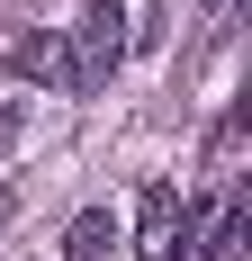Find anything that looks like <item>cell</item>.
Wrapping results in <instances>:
<instances>
[{"label": "cell", "mask_w": 252, "mask_h": 261, "mask_svg": "<svg viewBox=\"0 0 252 261\" xmlns=\"http://www.w3.org/2000/svg\"><path fill=\"white\" fill-rule=\"evenodd\" d=\"M63 63H72V99H99V90H108V72L126 63V9H117V0H90V9L72 18Z\"/></svg>", "instance_id": "obj_1"}, {"label": "cell", "mask_w": 252, "mask_h": 261, "mask_svg": "<svg viewBox=\"0 0 252 261\" xmlns=\"http://www.w3.org/2000/svg\"><path fill=\"white\" fill-rule=\"evenodd\" d=\"M18 81H45V90H72V63H63V36H9V54H0Z\"/></svg>", "instance_id": "obj_4"}, {"label": "cell", "mask_w": 252, "mask_h": 261, "mask_svg": "<svg viewBox=\"0 0 252 261\" xmlns=\"http://www.w3.org/2000/svg\"><path fill=\"white\" fill-rule=\"evenodd\" d=\"M9 144H18V108H0V153H9Z\"/></svg>", "instance_id": "obj_7"}, {"label": "cell", "mask_w": 252, "mask_h": 261, "mask_svg": "<svg viewBox=\"0 0 252 261\" xmlns=\"http://www.w3.org/2000/svg\"><path fill=\"white\" fill-rule=\"evenodd\" d=\"M0 225H9V189H0Z\"/></svg>", "instance_id": "obj_8"}, {"label": "cell", "mask_w": 252, "mask_h": 261, "mask_svg": "<svg viewBox=\"0 0 252 261\" xmlns=\"http://www.w3.org/2000/svg\"><path fill=\"white\" fill-rule=\"evenodd\" d=\"M180 252H189V207L171 180H153L135 198V261H180Z\"/></svg>", "instance_id": "obj_2"}, {"label": "cell", "mask_w": 252, "mask_h": 261, "mask_svg": "<svg viewBox=\"0 0 252 261\" xmlns=\"http://www.w3.org/2000/svg\"><path fill=\"white\" fill-rule=\"evenodd\" d=\"M108 243H117V225L90 207V216H72V234H63V261H108Z\"/></svg>", "instance_id": "obj_5"}, {"label": "cell", "mask_w": 252, "mask_h": 261, "mask_svg": "<svg viewBox=\"0 0 252 261\" xmlns=\"http://www.w3.org/2000/svg\"><path fill=\"white\" fill-rule=\"evenodd\" d=\"M234 144H243V108H234V117H225V126H216V135H207V162L225 171V162H234Z\"/></svg>", "instance_id": "obj_6"}, {"label": "cell", "mask_w": 252, "mask_h": 261, "mask_svg": "<svg viewBox=\"0 0 252 261\" xmlns=\"http://www.w3.org/2000/svg\"><path fill=\"white\" fill-rule=\"evenodd\" d=\"M243 234H252V207H243V189H225L198 225V261H243Z\"/></svg>", "instance_id": "obj_3"}]
</instances>
